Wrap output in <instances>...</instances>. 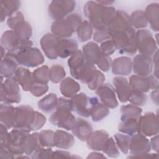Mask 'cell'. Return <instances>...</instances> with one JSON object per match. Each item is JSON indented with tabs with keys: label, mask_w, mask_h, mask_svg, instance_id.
Here are the masks:
<instances>
[{
	"label": "cell",
	"mask_w": 159,
	"mask_h": 159,
	"mask_svg": "<svg viewBox=\"0 0 159 159\" xmlns=\"http://www.w3.org/2000/svg\"><path fill=\"white\" fill-rule=\"evenodd\" d=\"M83 11L89 22L95 30L107 27L116 12L114 7L104 6L93 1L85 4Z\"/></svg>",
	"instance_id": "1"
},
{
	"label": "cell",
	"mask_w": 159,
	"mask_h": 159,
	"mask_svg": "<svg viewBox=\"0 0 159 159\" xmlns=\"http://www.w3.org/2000/svg\"><path fill=\"white\" fill-rule=\"evenodd\" d=\"M70 74L76 80L87 84L90 77L96 70L94 65L85 58L82 51L78 50L68 60Z\"/></svg>",
	"instance_id": "2"
},
{
	"label": "cell",
	"mask_w": 159,
	"mask_h": 159,
	"mask_svg": "<svg viewBox=\"0 0 159 159\" xmlns=\"http://www.w3.org/2000/svg\"><path fill=\"white\" fill-rule=\"evenodd\" d=\"M120 112L121 116L118 125L119 131L130 136L137 133L139 120L142 116V109L130 103L122 106Z\"/></svg>",
	"instance_id": "3"
},
{
	"label": "cell",
	"mask_w": 159,
	"mask_h": 159,
	"mask_svg": "<svg viewBox=\"0 0 159 159\" xmlns=\"http://www.w3.org/2000/svg\"><path fill=\"white\" fill-rule=\"evenodd\" d=\"M82 22L80 14L73 13L65 19L55 20L51 25L52 33L59 39H68L76 32Z\"/></svg>",
	"instance_id": "4"
},
{
	"label": "cell",
	"mask_w": 159,
	"mask_h": 159,
	"mask_svg": "<svg viewBox=\"0 0 159 159\" xmlns=\"http://www.w3.org/2000/svg\"><path fill=\"white\" fill-rule=\"evenodd\" d=\"M111 39L120 53L132 56L137 53L136 32L133 27L118 32Z\"/></svg>",
	"instance_id": "5"
},
{
	"label": "cell",
	"mask_w": 159,
	"mask_h": 159,
	"mask_svg": "<svg viewBox=\"0 0 159 159\" xmlns=\"http://www.w3.org/2000/svg\"><path fill=\"white\" fill-rule=\"evenodd\" d=\"M35 111L29 105L16 107L14 125L12 129L22 130L28 132L32 131Z\"/></svg>",
	"instance_id": "6"
},
{
	"label": "cell",
	"mask_w": 159,
	"mask_h": 159,
	"mask_svg": "<svg viewBox=\"0 0 159 159\" xmlns=\"http://www.w3.org/2000/svg\"><path fill=\"white\" fill-rule=\"evenodd\" d=\"M136 43L140 55L152 57L158 50V45L155 38L148 29H139L136 32Z\"/></svg>",
	"instance_id": "7"
},
{
	"label": "cell",
	"mask_w": 159,
	"mask_h": 159,
	"mask_svg": "<svg viewBox=\"0 0 159 159\" xmlns=\"http://www.w3.org/2000/svg\"><path fill=\"white\" fill-rule=\"evenodd\" d=\"M19 85L14 76L6 78L1 83V102L7 104L19 103L21 100V95Z\"/></svg>",
	"instance_id": "8"
},
{
	"label": "cell",
	"mask_w": 159,
	"mask_h": 159,
	"mask_svg": "<svg viewBox=\"0 0 159 159\" xmlns=\"http://www.w3.org/2000/svg\"><path fill=\"white\" fill-rule=\"evenodd\" d=\"M15 55L19 65L26 67H36L44 62L43 56L40 50L32 47L25 48L18 52Z\"/></svg>",
	"instance_id": "9"
},
{
	"label": "cell",
	"mask_w": 159,
	"mask_h": 159,
	"mask_svg": "<svg viewBox=\"0 0 159 159\" xmlns=\"http://www.w3.org/2000/svg\"><path fill=\"white\" fill-rule=\"evenodd\" d=\"M1 43L7 52L14 54L25 48L31 47L33 45L32 42L30 40H20L13 30H6L2 34Z\"/></svg>",
	"instance_id": "10"
},
{
	"label": "cell",
	"mask_w": 159,
	"mask_h": 159,
	"mask_svg": "<svg viewBox=\"0 0 159 159\" xmlns=\"http://www.w3.org/2000/svg\"><path fill=\"white\" fill-rule=\"evenodd\" d=\"M71 111L65 108H57L49 117V122L53 125L67 130H71L76 122Z\"/></svg>",
	"instance_id": "11"
},
{
	"label": "cell",
	"mask_w": 159,
	"mask_h": 159,
	"mask_svg": "<svg viewBox=\"0 0 159 159\" xmlns=\"http://www.w3.org/2000/svg\"><path fill=\"white\" fill-rule=\"evenodd\" d=\"M137 133L145 137H151L158 134V115L153 112H147L143 116H141L139 120Z\"/></svg>",
	"instance_id": "12"
},
{
	"label": "cell",
	"mask_w": 159,
	"mask_h": 159,
	"mask_svg": "<svg viewBox=\"0 0 159 159\" xmlns=\"http://www.w3.org/2000/svg\"><path fill=\"white\" fill-rule=\"evenodd\" d=\"M96 97H89L84 93L75 94L71 98L73 111L83 117L91 116V110Z\"/></svg>",
	"instance_id": "13"
},
{
	"label": "cell",
	"mask_w": 159,
	"mask_h": 159,
	"mask_svg": "<svg viewBox=\"0 0 159 159\" xmlns=\"http://www.w3.org/2000/svg\"><path fill=\"white\" fill-rule=\"evenodd\" d=\"M76 2L74 1H52L48 7L49 16L55 20L63 19L74 10Z\"/></svg>",
	"instance_id": "14"
},
{
	"label": "cell",
	"mask_w": 159,
	"mask_h": 159,
	"mask_svg": "<svg viewBox=\"0 0 159 159\" xmlns=\"http://www.w3.org/2000/svg\"><path fill=\"white\" fill-rule=\"evenodd\" d=\"M129 84L132 90L142 93L149 92L151 89L158 88V81L153 75L147 76H141L136 75H131L129 77Z\"/></svg>",
	"instance_id": "15"
},
{
	"label": "cell",
	"mask_w": 159,
	"mask_h": 159,
	"mask_svg": "<svg viewBox=\"0 0 159 159\" xmlns=\"http://www.w3.org/2000/svg\"><path fill=\"white\" fill-rule=\"evenodd\" d=\"M132 27L129 15L122 10L116 11V14L107 27V32L111 37L116 33Z\"/></svg>",
	"instance_id": "16"
},
{
	"label": "cell",
	"mask_w": 159,
	"mask_h": 159,
	"mask_svg": "<svg viewBox=\"0 0 159 159\" xmlns=\"http://www.w3.org/2000/svg\"><path fill=\"white\" fill-rule=\"evenodd\" d=\"M151 145L149 140L144 135L136 133L131 136L129 152L131 155L127 158L140 155L149 153L151 150Z\"/></svg>",
	"instance_id": "17"
},
{
	"label": "cell",
	"mask_w": 159,
	"mask_h": 159,
	"mask_svg": "<svg viewBox=\"0 0 159 159\" xmlns=\"http://www.w3.org/2000/svg\"><path fill=\"white\" fill-rule=\"evenodd\" d=\"M96 94L101 102L111 109H114L119 105L114 88L109 83H103L96 89Z\"/></svg>",
	"instance_id": "18"
},
{
	"label": "cell",
	"mask_w": 159,
	"mask_h": 159,
	"mask_svg": "<svg viewBox=\"0 0 159 159\" xmlns=\"http://www.w3.org/2000/svg\"><path fill=\"white\" fill-rule=\"evenodd\" d=\"M153 66L151 57L139 54L135 55L132 60V70L136 75L147 76L151 75Z\"/></svg>",
	"instance_id": "19"
},
{
	"label": "cell",
	"mask_w": 159,
	"mask_h": 159,
	"mask_svg": "<svg viewBox=\"0 0 159 159\" xmlns=\"http://www.w3.org/2000/svg\"><path fill=\"white\" fill-rule=\"evenodd\" d=\"M59 40L60 39L52 33H47L41 38L40 46L48 58L50 60L57 58V48Z\"/></svg>",
	"instance_id": "20"
},
{
	"label": "cell",
	"mask_w": 159,
	"mask_h": 159,
	"mask_svg": "<svg viewBox=\"0 0 159 159\" xmlns=\"http://www.w3.org/2000/svg\"><path fill=\"white\" fill-rule=\"evenodd\" d=\"M112 83L116 94L120 102L124 103L129 101L132 89L129 84L128 80L123 76H116L113 78Z\"/></svg>",
	"instance_id": "21"
},
{
	"label": "cell",
	"mask_w": 159,
	"mask_h": 159,
	"mask_svg": "<svg viewBox=\"0 0 159 159\" xmlns=\"http://www.w3.org/2000/svg\"><path fill=\"white\" fill-rule=\"evenodd\" d=\"M112 73L118 76H128L132 71V60L128 57H119L112 61Z\"/></svg>",
	"instance_id": "22"
},
{
	"label": "cell",
	"mask_w": 159,
	"mask_h": 159,
	"mask_svg": "<svg viewBox=\"0 0 159 159\" xmlns=\"http://www.w3.org/2000/svg\"><path fill=\"white\" fill-rule=\"evenodd\" d=\"M108 138L109 134L104 130L93 131L86 140L87 146L94 151H101Z\"/></svg>",
	"instance_id": "23"
},
{
	"label": "cell",
	"mask_w": 159,
	"mask_h": 159,
	"mask_svg": "<svg viewBox=\"0 0 159 159\" xmlns=\"http://www.w3.org/2000/svg\"><path fill=\"white\" fill-rule=\"evenodd\" d=\"M19 65L15 54L7 52L1 62V76L10 78L14 75Z\"/></svg>",
	"instance_id": "24"
},
{
	"label": "cell",
	"mask_w": 159,
	"mask_h": 159,
	"mask_svg": "<svg viewBox=\"0 0 159 159\" xmlns=\"http://www.w3.org/2000/svg\"><path fill=\"white\" fill-rule=\"evenodd\" d=\"M76 40L73 39H60L57 45V55L61 58L71 57L78 50Z\"/></svg>",
	"instance_id": "25"
},
{
	"label": "cell",
	"mask_w": 159,
	"mask_h": 159,
	"mask_svg": "<svg viewBox=\"0 0 159 159\" xmlns=\"http://www.w3.org/2000/svg\"><path fill=\"white\" fill-rule=\"evenodd\" d=\"M72 133L80 140L86 141L89 135L93 132V127L91 124L88 120L78 117L76 120L75 124L71 130Z\"/></svg>",
	"instance_id": "26"
},
{
	"label": "cell",
	"mask_w": 159,
	"mask_h": 159,
	"mask_svg": "<svg viewBox=\"0 0 159 159\" xmlns=\"http://www.w3.org/2000/svg\"><path fill=\"white\" fill-rule=\"evenodd\" d=\"M16 114V107L11 104L1 102L0 120L8 129L14 127Z\"/></svg>",
	"instance_id": "27"
},
{
	"label": "cell",
	"mask_w": 159,
	"mask_h": 159,
	"mask_svg": "<svg viewBox=\"0 0 159 159\" xmlns=\"http://www.w3.org/2000/svg\"><path fill=\"white\" fill-rule=\"evenodd\" d=\"M14 78L22 89L25 91H30L34 82L32 73L27 68L19 67L14 73Z\"/></svg>",
	"instance_id": "28"
},
{
	"label": "cell",
	"mask_w": 159,
	"mask_h": 159,
	"mask_svg": "<svg viewBox=\"0 0 159 159\" xmlns=\"http://www.w3.org/2000/svg\"><path fill=\"white\" fill-rule=\"evenodd\" d=\"M75 143L74 136L63 130H57L54 134V147L61 149H69Z\"/></svg>",
	"instance_id": "29"
},
{
	"label": "cell",
	"mask_w": 159,
	"mask_h": 159,
	"mask_svg": "<svg viewBox=\"0 0 159 159\" xmlns=\"http://www.w3.org/2000/svg\"><path fill=\"white\" fill-rule=\"evenodd\" d=\"M83 53L89 63L95 65L102 55L100 47L94 42H89L83 46Z\"/></svg>",
	"instance_id": "30"
},
{
	"label": "cell",
	"mask_w": 159,
	"mask_h": 159,
	"mask_svg": "<svg viewBox=\"0 0 159 159\" xmlns=\"http://www.w3.org/2000/svg\"><path fill=\"white\" fill-rule=\"evenodd\" d=\"M60 90L65 98H71L80 91V85L74 79L66 77L61 81Z\"/></svg>",
	"instance_id": "31"
},
{
	"label": "cell",
	"mask_w": 159,
	"mask_h": 159,
	"mask_svg": "<svg viewBox=\"0 0 159 159\" xmlns=\"http://www.w3.org/2000/svg\"><path fill=\"white\" fill-rule=\"evenodd\" d=\"M145 14L147 22L150 24L151 29L154 32H158L159 29V6L157 2L150 4L145 11Z\"/></svg>",
	"instance_id": "32"
},
{
	"label": "cell",
	"mask_w": 159,
	"mask_h": 159,
	"mask_svg": "<svg viewBox=\"0 0 159 159\" xmlns=\"http://www.w3.org/2000/svg\"><path fill=\"white\" fill-rule=\"evenodd\" d=\"M39 132H33L29 134L25 138L22 148L26 155H31L36 150L42 147L39 141Z\"/></svg>",
	"instance_id": "33"
},
{
	"label": "cell",
	"mask_w": 159,
	"mask_h": 159,
	"mask_svg": "<svg viewBox=\"0 0 159 159\" xmlns=\"http://www.w3.org/2000/svg\"><path fill=\"white\" fill-rule=\"evenodd\" d=\"M110 111L109 107L99 101L98 98L96 97L91 107V116L94 122H99L105 118Z\"/></svg>",
	"instance_id": "34"
},
{
	"label": "cell",
	"mask_w": 159,
	"mask_h": 159,
	"mask_svg": "<svg viewBox=\"0 0 159 159\" xmlns=\"http://www.w3.org/2000/svg\"><path fill=\"white\" fill-rule=\"evenodd\" d=\"M20 2L17 0H4L1 1V22H3L7 17L16 12L20 7Z\"/></svg>",
	"instance_id": "35"
},
{
	"label": "cell",
	"mask_w": 159,
	"mask_h": 159,
	"mask_svg": "<svg viewBox=\"0 0 159 159\" xmlns=\"http://www.w3.org/2000/svg\"><path fill=\"white\" fill-rule=\"evenodd\" d=\"M58 98L55 93H50L38 102V107L42 112L50 114L57 108Z\"/></svg>",
	"instance_id": "36"
},
{
	"label": "cell",
	"mask_w": 159,
	"mask_h": 159,
	"mask_svg": "<svg viewBox=\"0 0 159 159\" xmlns=\"http://www.w3.org/2000/svg\"><path fill=\"white\" fill-rule=\"evenodd\" d=\"M130 23L135 29H143L148 25V22L144 11L142 10H137L134 11L130 16Z\"/></svg>",
	"instance_id": "37"
},
{
	"label": "cell",
	"mask_w": 159,
	"mask_h": 159,
	"mask_svg": "<svg viewBox=\"0 0 159 159\" xmlns=\"http://www.w3.org/2000/svg\"><path fill=\"white\" fill-rule=\"evenodd\" d=\"M77 36L81 42H84L91 39L93 35V27L89 21H82L77 30Z\"/></svg>",
	"instance_id": "38"
},
{
	"label": "cell",
	"mask_w": 159,
	"mask_h": 159,
	"mask_svg": "<svg viewBox=\"0 0 159 159\" xmlns=\"http://www.w3.org/2000/svg\"><path fill=\"white\" fill-rule=\"evenodd\" d=\"M13 30L18 38L22 40H29L32 34V29L30 25L25 20L20 22Z\"/></svg>",
	"instance_id": "39"
},
{
	"label": "cell",
	"mask_w": 159,
	"mask_h": 159,
	"mask_svg": "<svg viewBox=\"0 0 159 159\" xmlns=\"http://www.w3.org/2000/svg\"><path fill=\"white\" fill-rule=\"evenodd\" d=\"M114 137L119 149L123 153L128 154L129 152L131 136L120 132L116 133Z\"/></svg>",
	"instance_id": "40"
},
{
	"label": "cell",
	"mask_w": 159,
	"mask_h": 159,
	"mask_svg": "<svg viewBox=\"0 0 159 159\" xmlns=\"http://www.w3.org/2000/svg\"><path fill=\"white\" fill-rule=\"evenodd\" d=\"M66 72L64 68L58 64L52 65L49 70V79L53 83L61 82L65 77Z\"/></svg>",
	"instance_id": "41"
},
{
	"label": "cell",
	"mask_w": 159,
	"mask_h": 159,
	"mask_svg": "<svg viewBox=\"0 0 159 159\" xmlns=\"http://www.w3.org/2000/svg\"><path fill=\"white\" fill-rule=\"evenodd\" d=\"M49 68L47 65H42L35 69L33 73L34 81L47 84L49 81Z\"/></svg>",
	"instance_id": "42"
},
{
	"label": "cell",
	"mask_w": 159,
	"mask_h": 159,
	"mask_svg": "<svg viewBox=\"0 0 159 159\" xmlns=\"http://www.w3.org/2000/svg\"><path fill=\"white\" fill-rule=\"evenodd\" d=\"M102 151L104 154L111 158H117L120 155L119 148L112 137H109L107 139Z\"/></svg>",
	"instance_id": "43"
},
{
	"label": "cell",
	"mask_w": 159,
	"mask_h": 159,
	"mask_svg": "<svg viewBox=\"0 0 159 159\" xmlns=\"http://www.w3.org/2000/svg\"><path fill=\"white\" fill-rule=\"evenodd\" d=\"M104 75L100 70L96 69L88 80L87 83V86L89 89L96 90L98 88H99L104 83Z\"/></svg>",
	"instance_id": "44"
},
{
	"label": "cell",
	"mask_w": 159,
	"mask_h": 159,
	"mask_svg": "<svg viewBox=\"0 0 159 159\" xmlns=\"http://www.w3.org/2000/svg\"><path fill=\"white\" fill-rule=\"evenodd\" d=\"M54 134L55 132L52 130H43L39 132V138L42 147L48 148L54 147Z\"/></svg>",
	"instance_id": "45"
},
{
	"label": "cell",
	"mask_w": 159,
	"mask_h": 159,
	"mask_svg": "<svg viewBox=\"0 0 159 159\" xmlns=\"http://www.w3.org/2000/svg\"><path fill=\"white\" fill-rule=\"evenodd\" d=\"M147 101V96L144 93L132 90L129 101L135 106H144Z\"/></svg>",
	"instance_id": "46"
},
{
	"label": "cell",
	"mask_w": 159,
	"mask_h": 159,
	"mask_svg": "<svg viewBox=\"0 0 159 159\" xmlns=\"http://www.w3.org/2000/svg\"><path fill=\"white\" fill-rule=\"evenodd\" d=\"M48 90V86L47 84L37 83L34 81L30 89V93L35 97H40L45 94Z\"/></svg>",
	"instance_id": "47"
},
{
	"label": "cell",
	"mask_w": 159,
	"mask_h": 159,
	"mask_svg": "<svg viewBox=\"0 0 159 159\" xmlns=\"http://www.w3.org/2000/svg\"><path fill=\"white\" fill-rule=\"evenodd\" d=\"M53 151L52 148H43L41 147L37 150H36L31 155V158L39 159V158H52Z\"/></svg>",
	"instance_id": "48"
},
{
	"label": "cell",
	"mask_w": 159,
	"mask_h": 159,
	"mask_svg": "<svg viewBox=\"0 0 159 159\" xmlns=\"http://www.w3.org/2000/svg\"><path fill=\"white\" fill-rule=\"evenodd\" d=\"M24 20L23 14L20 11H17L7 18V24L8 27L14 30V28L21 22Z\"/></svg>",
	"instance_id": "49"
},
{
	"label": "cell",
	"mask_w": 159,
	"mask_h": 159,
	"mask_svg": "<svg viewBox=\"0 0 159 159\" xmlns=\"http://www.w3.org/2000/svg\"><path fill=\"white\" fill-rule=\"evenodd\" d=\"M112 61V59L109 56H106L102 53L101 56L96 62V65L101 71L107 72L111 68Z\"/></svg>",
	"instance_id": "50"
},
{
	"label": "cell",
	"mask_w": 159,
	"mask_h": 159,
	"mask_svg": "<svg viewBox=\"0 0 159 159\" xmlns=\"http://www.w3.org/2000/svg\"><path fill=\"white\" fill-rule=\"evenodd\" d=\"M110 39L111 37L108 34L107 27L97 29L93 34V39L98 43H102L106 40H109Z\"/></svg>",
	"instance_id": "51"
},
{
	"label": "cell",
	"mask_w": 159,
	"mask_h": 159,
	"mask_svg": "<svg viewBox=\"0 0 159 159\" xmlns=\"http://www.w3.org/2000/svg\"><path fill=\"white\" fill-rule=\"evenodd\" d=\"M100 49L101 53L106 56L111 55L113 53H114L116 50L114 45L111 40H107L101 43L100 45Z\"/></svg>",
	"instance_id": "52"
},
{
	"label": "cell",
	"mask_w": 159,
	"mask_h": 159,
	"mask_svg": "<svg viewBox=\"0 0 159 159\" xmlns=\"http://www.w3.org/2000/svg\"><path fill=\"white\" fill-rule=\"evenodd\" d=\"M46 117L42 113L35 111V116L32 127V131L40 129L46 122Z\"/></svg>",
	"instance_id": "53"
},
{
	"label": "cell",
	"mask_w": 159,
	"mask_h": 159,
	"mask_svg": "<svg viewBox=\"0 0 159 159\" xmlns=\"http://www.w3.org/2000/svg\"><path fill=\"white\" fill-rule=\"evenodd\" d=\"M7 128L2 124H0V139H1V147L7 145L9 139V133L7 132Z\"/></svg>",
	"instance_id": "54"
},
{
	"label": "cell",
	"mask_w": 159,
	"mask_h": 159,
	"mask_svg": "<svg viewBox=\"0 0 159 159\" xmlns=\"http://www.w3.org/2000/svg\"><path fill=\"white\" fill-rule=\"evenodd\" d=\"M79 158L80 157L73 155L71 154L69 152L62 150H58L53 152L52 158Z\"/></svg>",
	"instance_id": "55"
},
{
	"label": "cell",
	"mask_w": 159,
	"mask_h": 159,
	"mask_svg": "<svg viewBox=\"0 0 159 159\" xmlns=\"http://www.w3.org/2000/svg\"><path fill=\"white\" fill-rule=\"evenodd\" d=\"M153 65H154V71L153 75L158 78V50L153 55Z\"/></svg>",
	"instance_id": "56"
},
{
	"label": "cell",
	"mask_w": 159,
	"mask_h": 159,
	"mask_svg": "<svg viewBox=\"0 0 159 159\" xmlns=\"http://www.w3.org/2000/svg\"><path fill=\"white\" fill-rule=\"evenodd\" d=\"M150 142L151 147H152L153 150L157 153L158 151V134L154 135V137L151 139Z\"/></svg>",
	"instance_id": "57"
},
{
	"label": "cell",
	"mask_w": 159,
	"mask_h": 159,
	"mask_svg": "<svg viewBox=\"0 0 159 159\" xmlns=\"http://www.w3.org/2000/svg\"><path fill=\"white\" fill-rule=\"evenodd\" d=\"M150 98L156 105H158V88L153 89L150 93Z\"/></svg>",
	"instance_id": "58"
},
{
	"label": "cell",
	"mask_w": 159,
	"mask_h": 159,
	"mask_svg": "<svg viewBox=\"0 0 159 159\" xmlns=\"http://www.w3.org/2000/svg\"><path fill=\"white\" fill-rule=\"evenodd\" d=\"M107 157L101 153H99L96 152H91L89 153L87 157V158H106Z\"/></svg>",
	"instance_id": "59"
},
{
	"label": "cell",
	"mask_w": 159,
	"mask_h": 159,
	"mask_svg": "<svg viewBox=\"0 0 159 159\" xmlns=\"http://www.w3.org/2000/svg\"><path fill=\"white\" fill-rule=\"evenodd\" d=\"M98 3L104 6H108L109 5H111L114 2V1H97Z\"/></svg>",
	"instance_id": "60"
},
{
	"label": "cell",
	"mask_w": 159,
	"mask_h": 159,
	"mask_svg": "<svg viewBox=\"0 0 159 159\" xmlns=\"http://www.w3.org/2000/svg\"><path fill=\"white\" fill-rule=\"evenodd\" d=\"M1 59L2 58H3L4 57V56L6 55V53H5V48L1 45Z\"/></svg>",
	"instance_id": "61"
}]
</instances>
